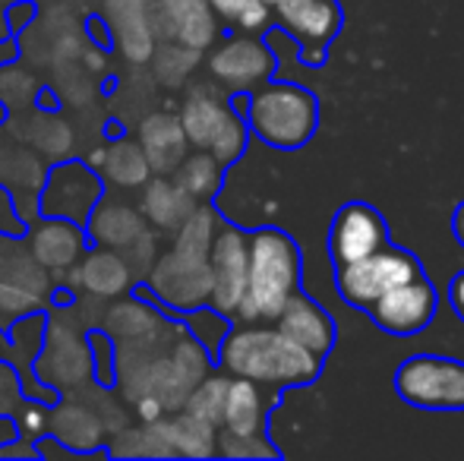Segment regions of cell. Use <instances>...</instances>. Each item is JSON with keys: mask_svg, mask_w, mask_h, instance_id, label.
I'll return each mask as SVG.
<instances>
[{"mask_svg": "<svg viewBox=\"0 0 464 461\" xmlns=\"http://www.w3.org/2000/svg\"><path fill=\"white\" fill-rule=\"evenodd\" d=\"M215 367L227 376L256 382L278 401L291 389L313 386L323 373V360L278 332L272 322H231L215 351Z\"/></svg>", "mask_w": 464, "mask_h": 461, "instance_id": "1", "label": "cell"}, {"mask_svg": "<svg viewBox=\"0 0 464 461\" xmlns=\"http://www.w3.org/2000/svg\"><path fill=\"white\" fill-rule=\"evenodd\" d=\"M104 301L86 294H73L67 303H54L44 313V335L32 373L42 386L61 392H73L89 382H95L92 345H89V329L102 326Z\"/></svg>", "mask_w": 464, "mask_h": 461, "instance_id": "2", "label": "cell"}, {"mask_svg": "<svg viewBox=\"0 0 464 461\" xmlns=\"http://www.w3.org/2000/svg\"><path fill=\"white\" fill-rule=\"evenodd\" d=\"M304 256L287 231L263 225L246 231V291L234 322H276L291 294L300 291Z\"/></svg>", "mask_w": 464, "mask_h": 461, "instance_id": "3", "label": "cell"}, {"mask_svg": "<svg viewBox=\"0 0 464 461\" xmlns=\"http://www.w3.org/2000/svg\"><path fill=\"white\" fill-rule=\"evenodd\" d=\"M231 105L244 114L250 136L263 146L294 152L313 139L319 127V101L297 82H263L250 92H234Z\"/></svg>", "mask_w": 464, "mask_h": 461, "instance_id": "4", "label": "cell"}, {"mask_svg": "<svg viewBox=\"0 0 464 461\" xmlns=\"http://www.w3.org/2000/svg\"><path fill=\"white\" fill-rule=\"evenodd\" d=\"M180 127L189 149L215 155L225 168H234L250 146V127L231 105V95L215 82H196L180 99Z\"/></svg>", "mask_w": 464, "mask_h": 461, "instance_id": "5", "label": "cell"}, {"mask_svg": "<svg viewBox=\"0 0 464 461\" xmlns=\"http://www.w3.org/2000/svg\"><path fill=\"white\" fill-rule=\"evenodd\" d=\"M133 291H140L142 297L159 303L171 316H184L196 307H206L208 291H212L208 253H193L168 244V250H159L152 269Z\"/></svg>", "mask_w": 464, "mask_h": 461, "instance_id": "6", "label": "cell"}, {"mask_svg": "<svg viewBox=\"0 0 464 461\" xmlns=\"http://www.w3.org/2000/svg\"><path fill=\"white\" fill-rule=\"evenodd\" d=\"M54 291L57 282L38 265L23 234L0 231V332L23 316L44 313Z\"/></svg>", "mask_w": 464, "mask_h": 461, "instance_id": "7", "label": "cell"}, {"mask_svg": "<svg viewBox=\"0 0 464 461\" xmlns=\"http://www.w3.org/2000/svg\"><path fill=\"white\" fill-rule=\"evenodd\" d=\"M395 395L420 411H464V363L440 354L408 357L395 370Z\"/></svg>", "mask_w": 464, "mask_h": 461, "instance_id": "8", "label": "cell"}, {"mask_svg": "<svg viewBox=\"0 0 464 461\" xmlns=\"http://www.w3.org/2000/svg\"><path fill=\"white\" fill-rule=\"evenodd\" d=\"M420 259L411 250H401L389 240L385 246H379L370 256H361L354 263H344L335 269V291L344 303L357 310H367L370 303H376L385 291L398 288L408 278L420 275Z\"/></svg>", "mask_w": 464, "mask_h": 461, "instance_id": "9", "label": "cell"}, {"mask_svg": "<svg viewBox=\"0 0 464 461\" xmlns=\"http://www.w3.org/2000/svg\"><path fill=\"white\" fill-rule=\"evenodd\" d=\"M206 67L215 86H221L227 95H234V92H250V89L269 82L278 70V57L266 35L234 32V35L218 38L208 48Z\"/></svg>", "mask_w": 464, "mask_h": 461, "instance_id": "10", "label": "cell"}, {"mask_svg": "<svg viewBox=\"0 0 464 461\" xmlns=\"http://www.w3.org/2000/svg\"><path fill=\"white\" fill-rule=\"evenodd\" d=\"M102 193V178H98L95 168L86 158L51 161L42 193H38V216L70 218L76 225H86L89 212L95 209Z\"/></svg>", "mask_w": 464, "mask_h": 461, "instance_id": "11", "label": "cell"}, {"mask_svg": "<svg viewBox=\"0 0 464 461\" xmlns=\"http://www.w3.org/2000/svg\"><path fill=\"white\" fill-rule=\"evenodd\" d=\"M272 16L278 29L297 42L300 63L306 67H323L344 19L338 0H278L272 4Z\"/></svg>", "mask_w": 464, "mask_h": 461, "instance_id": "12", "label": "cell"}, {"mask_svg": "<svg viewBox=\"0 0 464 461\" xmlns=\"http://www.w3.org/2000/svg\"><path fill=\"white\" fill-rule=\"evenodd\" d=\"M436 307H440V294H436L433 282L427 275H414L401 282L398 288L385 291L376 303H370L363 313L372 320V326L382 329L385 335L395 339H411V335L423 332L433 322Z\"/></svg>", "mask_w": 464, "mask_h": 461, "instance_id": "13", "label": "cell"}, {"mask_svg": "<svg viewBox=\"0 0 464 461\" xmlns=\"http://www.w3.org/2000/svg\"><path fill=\"white\" fill-rule=\"evenodd\" d=\"M208 269H212L208 307L234 322L246 291V231L240 225H218L212 246H208Z\"/></svg>", "mask_w": 464, "mask_h": 461, "instance_id": "14", "label": "cell"}, {"mask_svg": "<svg viewBox=\"0 0 464 461\" xmlns=\"http://www.w3.org/2000/svg\"><path fill=\"white\" fill-rule=\"evenodd\" d=\"M48 433L82 458L104 456L108 430L92 401V382L57 395V401L48 408Z\"/></svg>", "mask_w": 464, "mask_h": 461, "instance_id": "15", "label": "cell"}, {"mask_svg": "<svg viewBox=\"0 0 464 461\" xmlns=\"http://www.w3.org/2000/svg\"><path fill=\"white\" fill-rule=\"evenodd\" d=\"M29 253L38 259L44 272L61 284V278L80 263V256L89 250V234L82 225L70 222V218L54 216H35L23 231Z\"/></svg>", "mask_w": 464, "mask_h": 461, "instance_id": "16", "label": "cell"}, {"mask_svg": "<svg viewBox=\"0 0 464 461\" xmlns=\"http://www.w3.org/2000/svg\"><path fill=\"white\" fill-rule=\"evenodd\" d=\"M385 244H389V225H385L382 212L370 203H361V199L344 203L329 225V256L335 269L361 256H370Z\"/></svg>", "mask_w": 464, "mask_h": 461, "instance_id": "17", "label": "cell"}, {"mask_svg": "<svg viewBox=\"0 0 464 461\" xmlns=\"http://www.w3.org/2000/svg\"><path fill=\"white\" fill-rule=\"evenodd\" d=\"M98 19L108 29L117 57L133 67H146L159 44L152 32V0H102Z\"/></svg>", "mask_w": 464, "mask_h": 461, "instance_id": "18", "label": "cell"}, {"mask_svg": "<svg viewBox=\"0 0 464 461\" xmlns=\"http://www.w3.org/2000/svg\"><path fill=\"white\" fill-rule=\"evenodd\" d=\"M152 32L159 42H178L206 54L221 38V19L208 0H152Z\"/></svg>", "mask_w": 464, "mask_h": 461, "instance_id": "19", "label": "cell"}, {"mask_svg": "<svg viewBox=\"0 0 464 461\" xmlns=\"http://www.w3.org/2000/svg\"><path fill=\"white\" fill-rule=\"evenodd\" d=\"M61 284L70 294H86L95 301H117L136 288V278L130 272L127 259L108 246H92L80 256V263L61 278Z\"/></svg>", "mask_w": 464, "mask_h": 461, "instance_id": "20", "label": "cell"}, {"mask_svg": "<svg viewBox=\"0 0 464 461\" xmlns=\"http://www.w3.org/2000/svg\"><path fill=\"white\" fill-rule=\"evenodd\" d=\"M82 228H86L92 246H108L117 253H127L136 240L152 231L136 199H127V193L121 190H104Z\"/></svg>", "mask_w": 464, "mask_h": 461, "instance_id": "21", "label": "cell"}, {"mask_svg": "<svg viewBox=\"0 0 464 461\" xmlns=\"http://www.w3.org/2000/svg\"><path fill=\"white\" fill-rule=\"evenodd\" d=\"M86 161L95 168V174L102 178L104 190H121V193H136L149 178L152 168L142 152V146L136 142V136L130 130L117 136H108V142L95 146L86 155Z\"/></svg>", "mask_w": 464, "mask_h": 461, "instance_id": "22", "label": "cell"}, {"mask_svg": "<svg viewBox=\"0 0 464 461\" xmlns=\"http://www.w3.org/2000/svg\"><path fill=\"white\" fill-rule=\"evenodd\" d=\"M272 326L285 332L291 341H297L300 348H306L310 354H316L319 360H325L335 348V320L304 291L291 294V301L281 307Z\"/></svg>", "mask_w": 464, "mask_h": 461, "instance_id": "23", "label": "cell"}, {"mask_svg": "<svg viewBox=\"0 0 464 461\" xmlns=\"http://www.w3.org/2000/svg\"><path fill=\"white\" fill-rule=\"evenodd\" d=\"M133 136L142 146V152H146L152 174H174V168H178L189 152L180 117L174 111H168V108H155V111L142 114Z\"/></svg>", "mask_w": 464, "mask_h": 461, "instance_id": "24", "label": "cell"}, {"mask_svg": "<svg viewBox=\"0 0 464 461\" xmlns=\"http://www.w3.org/2000/svg\"><path fill=\"white\" fill-rule=\"evenodd\" d=\"M136 206H140L149 228L171 237L199 203L189 197L171 174H152V178L136 190Z\"/></svg>", "mask_w": 464, "mask_h": 461, "instance_id": "25", "label": "cell"}, {"mask_svg": "<svg viewBox=\"0 0 464 461\" xmlns=\"http://www.w3.org/2000/svg\"><path fill=\"white\" fill-rule=\"evenodd\" d=\"M13 123H19V139L29 149H35L42 158L48 161H63L73 158V146H76V133L67 123V117L57 114L54 108H25L23 114Z\"/></svg>", "mask_w": 464, "mask_h": 461, "instance_id": "26", "label": "cell"}, {"mask_svg": "<svg viewBox=\"0 0 464 461\" xmlns=\"http://www.w3.org/2000/svg\"><path fill=\"white\" fill-rule=\"evenodd\" d=\"M108 458H178L171 437V418L155 420H130L104 443Z\"/></svg>", "mask_w": 464, "mask_h": 461, "instance_id": "27", "label": "cell"}, {"mask_svg": "<svg viewBox=\"0 0 464 461\" xmlns=\"http://www.w3.org/2000/svg\"><path fill=\"white\" fill-rule=\"evenodd\" d=\"M48 408L23 392V376L13 367V360L0 357V418H10L16 424L19 439L35 443L42 433H48Z\"/></svg>", "mask_w": 464, "mask_h": 461, "instance_id": "28", "label": "cell"}, {"mask_svg": "<svg viewBox=\"0 0 464 461\" xmlns=\"http://www.w3.org/2000/svg\"><path fill=\"white\" fill-rule=\"evenodd\" d=\"M276 401H266V389L256 382L231 376L225 392V408H221L218 430L227 433H269V411Z\"/></svg>", "mask_w": 464, "mask_h": 461, "instance_id": "29", "label": "cell"}, {"mask_svg": "<svg viewBox=\"0 0 464 461\" xmlns=\"http://www.w3.org/2000/svg\"><path fill=\"white\" fill-rule=\"evenodd\" d=\"M225 174L227 168L221 165L215 155L202 152V149H189L187 158L174 168L171 178L196 199V203H215V197L225 187Z\"/></svg>", "mask_w": 464, "mask_h": 461, "instance_id": "30", "label": "cell"}, {"mask_svg": "<svg viewBox=\"0 0 464 461\" xmlns=\"http://www.w3.org/2000/svg\"><path fill=\"white\" fill-rule=\"evenodd\" d=\"M149 67L159 86L165 89H184L189 82V76L202 67V51L187 48L178 42H159L149 57Z\"/></svg>", "mask_w": 464, "mask_h": 461, "instance_id": "31", "label": "cell"}, {"mask_svg": "<svg viewBox=\"0 0 464 461\" xmlns=\"http://www.w3.org/2000/svg\"><path fill=\"white\" fill-rule=\"evenodd\" d=\"M168 418H171V437H174V452H178V458H212L215 456L218 427H212L208 420L184 411V408L168 414Z\"/></svg>", "mask_w": 464, "mask_h": 461, "instance_id": "32", "label": "cell"}, {"mask_svg": "<svg viewBox=\"0 0 464 461\" xmlns=\"http://www.w3.org/2000/svg\"><path fill=\"white\" fill-rule=\"evenodd\" d=\"M208 6H212L221 23L237 32L266 35V29L272 23V6H266L263 0H208Z\"/></svg>", "mask_w": 464, "mask_h": 461, "instance_id": "33", "label": "cell"}, {"mask_svg": "<svg viewBox=\"0 0 464 461\" xmlns=\"http://www.w3.org/2000/svg\"><path fill=\"white\" fill-rule=\"evenodd\" d=\"M227 379H231V376L221 373L218 367H215L208 376H202V379L196 382L193 392L187 395L184 411L196 414V418H202V420H208L212 427H218L221 424V408H225Z\"/></svg>", "mask_w": 464, "mask_h": 461, "instance_id": "34", "label": "cell"}, {"mask_svg": "<svg viewBox=\"0 0 464 461\" xmlns=\"http://www.w3.org/2000/svg\"><path fill=\"white\" fill-rule=\"evenodd\" d=\"M215 456L221 458H278L281 449L269 439V433H227L218 430Z\"/></svg>", "mask_w": 464, "mask_h": 461, "instance_id": "35", "label": "cell"}, {"mask_svg": "<svg viewBox=\"0 0 464 461\" xmlns=\"http://www.w3.org/2000/svg\"><path fill=\"white\" fill-rule=\"evenodd\" d=\"M180 322H184L187 332L193 335V339L199 341V345L206 348L212 357H215V351H218L221 339L227 335V329H231V320L221 316L218 310H212L208 303L206 307H196V310H189V313H184L180 316Z\"/></svg>", "mask_w": 464, "mask_h": 461, "instance_id": "36", "label": "cell"}, {"mask_svg": "<svg viewBox=\"0 0 464 461\" xmlns=\"http://www.w3.org/2000/svg\"><path fill=\"white\" fill-rule=\"evenodd\" d=\"M38 95H42V86L32 73L19 67H0V105L6 111H25L35 105Z\"/></svg>", "mask_w": 464, "mask_h": 461, "instance_id": "37", "label": "cell"}, {"mask_svg": "<svg viewBox=\"0 0 464 461\" xmlns=\"http://www.w3.org/2000/svg\"><path fill=\"white\" fill-rule=\"evenodd\" d=\"M89 345H92V363H95V382L98 386H114V345L104 335L102 326L89 329Z\"/></svg>", "mask_w": 464, "mask_h": 461, "instance_id": "38", "label": "cell"}, {"mask_svg": "<svg viewBox=\"0 0 464 461\" xmlns=\"http://www.w3.org/2000/svg\"><path fill=\"white\" fill-rule=\"evenodd\" d=\"M449 303H452L455 316L464 322V269L452 278V282H449Z\"/></svg>", "mask_w": 464, "mask_h": 461, "instance_id": "39", "label": "cell"}, {"mask_svg": "<svg viewBox=\"0 0 464 461\" xmlns=\"http://www.w3.org/2000/svg\"><path fill=\"white\" fill-rule=\"evenodd\" d=\"M452 234H455V240L464 246V199L459 203V209H455V216H452Z\"/></svg>", "mask_w": 464, "mask_h": 461, "instance_id": "40", "label": "cell"}, {"mask_svg": "<svg viewBox=\"0 0 464 461\" xmlns=\"http://www.w3.org/2000/svg\"><path fill=\"white\" fill-rule=\"evenodd\" d=\"M263 4H266V6H272V4H278V0H263Z\"/></svg>", "mask_w": 464, "mask_h": 461, "instance_id": "41", "label": "cell"}]
</instances>
